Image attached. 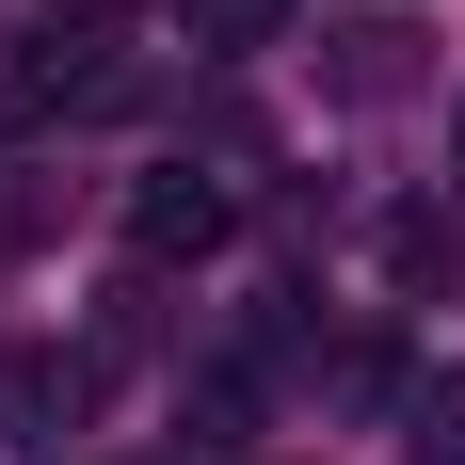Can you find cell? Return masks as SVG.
I'll return each mask as SVG.
<instances>
[{
    "label": "cell",
    "mask_w": 465,
    "mask_h": 465,
    "mask_svg": "<svg viewBox=\"0 0 465 465\" xmlns=\"http://www.w3.org/2000/svg\"><path fill=\"white\" fill-rule=\"evenodd\" d=\"M322 96H353V113L418 96V33H401V16H337L322 33Z\"/></svg>",
    "instance_id": "cell-3"
},
{
    "label": "cell",
    "mask_w": 465,
    "mask_h": 465,
    "mask_svg": "<svg viewBox=\"0 0 465 465\" xmlns=\"http://www.w3.org/2000/svg\"><path fill=\"white\" fill-rule=\"evenodd\" d=\"M385 273L418 289V305H450L465 289V209H385Z\"/></svg>",
    "instance_id": "cell-4"
},
{
    "label": "cell",
    "mask_w": 465,
    "mask_h": 465,
    "mask_svg": "<svg viewBox=\"0 0 465 465\" xmlns=\"http://www.w3.org/2000/svg\"><path fill=\"white\" fill-rule=\"evenodd\" d=\"M450 144H465V129H450Z\"/></svg>",
    "instance_id": "cell-8"
},
{
    "label": "cell",
    "mask_w": 465,
    "mask_h": 465,
    "mask_svg": "<svg viewBox=\"0 0 465 465\" xmlns=\"http://www.w3.org/2000/svg\"><path fill=\"white\" fill-rule=\"evenodd\" d=\"M225 225H241V209H225V177H193V161H144V177H129V257H144V273L225 257Z\"/></svg>",
    "instance_id": "cell-1"
},
{
    "label": "cell",
    "mask_w": 465,
    "mask_h": 465,
    "mask_svg": "<svg viewBox=\"0 0 465 465\" xmlns=\"http://www.w3.org/2000/svg\"><path fill=\"white\" fill-rule=\"evenodd\" d=\"M81 418H96V353H16V370H0V450L16 465H64Z\"/></svg>",
    "instance_id": "cell-2"
},
{
    "label": "cell",
    "mask_w": 465,
    "mask_h": 465,
    "mask_svg": "<svg viewBox=\"0 0 465 465\" xmlns=\"http://www.w3.org/2000/svg\"><path fill=\"white\" fill-rule=\"evenodd\" d=\"M289 16H305V0H177V33L209 48V64H241V48H273Z\"/></svg>",
    "instance_id": "cell-5"
},
{
    "label": "cell",
    "mask_w": 465,
    "mask_h": 465,
    "mask_svg": "<svg viewBox=\"0 0 465 465\" xmlns=\"http://www.w3.org/2000/svg\"><path fill=\"white\" fill-rule=\"evenodd\" d=\"M401 433H418L401 465H465V385H418V401H401Z\"/></svg>",
    "instance_id": "cell-6"
},
{
    "label": "cell",
    "mask_w": 465,
    "mask_h": 465,
    "mask_svg": "<svg viewBox=\"0 0 465 465\" xmlns=\"http://www.w3.org/2000/svg\"><path fill=\"white\" fill-rule=\"evenodd\" d=\"M48 16H129V0H48Z\"/></svg>",
    "instance_id": "cell-7"
}]
</instances>
